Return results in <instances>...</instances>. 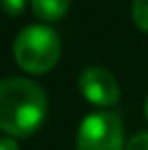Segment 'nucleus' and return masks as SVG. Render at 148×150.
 Listing matches in <instances>:
<instances>
[{
    "label": "nucleus",
    "mask_w": 148,
    "mask_h": 150,
    "mask_svg": "<svg viewBox=\"0 0 148 150\" xmlns=\"http://www.w3.org/2000/svg\"><path fill=\"white\" fill-rule=\"evenodd\" d=\"M35 15L42 20H59L63 18L70 7V0H30Z\"/></svg>",
    "instance_id": "39448f33"
},
{
    "label": "nucleus",
    "mask_w": 148,
    "mask_h": 150,
    "mask_svg": "<svg viewBox=\"0 0 148 150\" xmlns=\"http://www.w3.org/2000/svg\"><path fill=\"white\" fill-rule=\"evenodd\" d=\"M13 54L20 68L33 74L48 72L59 61L61 54V41L59 35L46 24H30L22 28L15 37Z\"/></svg>",
    "instance_id": "f03ea898"
},
{
    "label": "nucleus",
    "mask_w": 148,
    "mask_h": 150,
    "mask_svg": "<svg viewBox=\"0 0 148 150\" xmlns=\"http://www.w3.org/2000/svg\"><path fill=\"white\" fill-rule=\"evenodd\" d=\"M46 94L28 79L0 81V128L9 135L24 137L33 133L46 115Z\"/></svg>",
    "instance_id": "f257e3e1"
},
{
    "label": "nucleus",
    "mask_w": 148,
    "mask_h": 150,
    "mask_svg": "<svg viewBox=\"0 0 148 150\" xmlns=\"http://www.w3.org/2000/svg\"><path fill=\"white\" fill-rule=\"evenodd\" d=\"M79 85H81L83 96L87 98L89 102H94V105L109 107V105H115V102L120 100L118 81L105 68H87L81 74Z\"/></svg>",
    "instance_id": "20e7f679"
},
{
    "label": "nucleus",
    "mask_w": 148,
    "mask_h": 150,
    "mask_svg": "<svg viewBox=\"0 0 148 150\" xmlns=\"http://www.w3.org/2000/svg\"><path fill=\"white\" fill-rule=\"evenodd\" d=\"M146 115H148V102H146Z\"/></svg>",
    "instance_id": "9d476101"
},
{
    "label": "nucleus",
    "mask_w": 148,
    "mask_h": 150,
    "mask_svg": "<svg viewBox=\"0 0 148 150\" xmlns=\"http://www.w3.org/2000/svg\"><path fill=\"white\" fill-rule=\"evenodd\" d=\"M124 150H148V133H137L129 139Z\"/></svg>",
    "instance_id": "0eeeda50"
},
{
    "label": "nucleus",
    "mask_w": 148,
    "mask_h": 150,
    "mask_svg": "<svg viewBox=\"0 0 148 150\" xmlns=\"http://www.w3.org/2000/svg\"><path fill=\"white\" fill-rule=\"evenodd\" d=\"M122 120L115 111L89 113L79 126V150H122Z\"/></svg>",
    "instance_id": "7ed1b4c3"
},
{
    "label": "nucleus",
    "mask_w": 148,
    "mask_h": 150,
    "mask_svg": "<svg viewBox=\"0 0 148 150\" xmlns=\"http://www.w3.org/2000/svg\"><path fill=\"white\" fill-rule=\"evenodd\" d=\"M24 2H26V0H0L2 9H4V11H7L9 15H18V13H22Z\"/></svg>",
    "instance_id": "6e6552de"
},
{
    "label": "nucleus",
    "mask_w": 148,
    "mask_h": 150,
    "mask_svg": "<svg viewBox=\"0 0 148 150\" xmlns=\"http://www.w3.org/2000/svg\"><path fill=\"white\" fill-rule=\"evenodd\" d=\"M133 20L142 30H148V0H133Z\"/></svg>",
    "instance_id": "423d86ee"
},
{
    "label": "nucleus",
    "mask_w": 148,
    "mask_h": 150,
    "mask_svg": "<svg viewBox=\"0 0 148 150\" xmlns=\"http://www.w3.org/2000/svg\"><path fill=\"white\" fill-rule=\"evenodd\" d=\"M0 150H18V144L9 137H0Z\"/></svg>",
    "instance_id": "1a4fd4ad"
}]
</instances>
